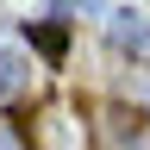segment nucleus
<instances>
[{"instance_id": "3", "label": "nucleus", "mask_w": 150, "mask_h": 150, "mask_svg": "<svg viewBox=\"0 0 150 150\" xmlns=\"http://www.w3.org/2000/svg\"><path fill=\"white\" fill-rule=\"evenodd\" d=\"M31 44H38V50H50V56L63 50V13H56L50 25H38V31H31Z\"/></svg>"}, {"instance_id": "1", "label": "nucleus", "mask_w": 150, "mask_h": 150, "mask_svg": "<svg viewBox=\"0 0 150 150\" xmlns=\"http://www.w3.org/2000/svg\"><path fill=\"white\" fill-rule=\"evenodd\" d=\"M112 44L150 56V25H144V13H112Z\"/></svg>"}, {"instance_id": "2", "label": "nucleus", "mask_w": 150, "mask_h": 150, "mask_svg": "<svg viewBox=\"0 0 150 150\" xmlns=\"http://www.w3.org/2000/svg\"><path fill=\"white\" fill-rule=\"evenodd\" d=\"M19 88H25V56L0 50V94H19Z\"/></svg>"}]
</instances>
